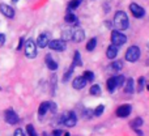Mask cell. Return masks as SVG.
Returning <instances> with one entry per match:
<instances>
[{
    "instance_id": "cell-31",
    "label": "cell",
    "mask_w": 149,
    "mask_h": 136,
    "mask_svg": "<svg viewBox=\"0 0 149 136\" xmlns=\"http://www.w3.org/2000/svg\"><path fill=\"white\" fill-rule=\"evenodd\" d=\"M26 131H28L29 136H38V134L36 132V130H34V127L31 126V124H28V126H26Z\"/></svg>"
},
{
    "instance_id": "cell-27",
    "label": "cell",
    "mask_w": 149,
    "mask_h": 136,
    "mask_svg": "<svg viewBox=\"0 0 149 136\" xmlns=\"http://www.w3.org/2000/svg\"><path fill=\"white\" fill-rule=\"evenodd\" d=\"M124 81H126V79H124L123 75H118V76H115L116 88H119V86H122V85H124Z\"/></svg>"
},
{
    "instance_id": "cell-38",
    "label": "cell",
    "mask_w": 149,
    "mask_h": 136,
    "mask_svg": "<svg viewBox=\"0 0 149 136\" xmlns=\"http://www.w3.org/2000/svg\"><path fill=\"white\" fill-rule=\"evenodd\" d=\"M12 1H13V3H17V1H18V0H12Z\"/></svg>"
},
{
    "instance_id": "cell-9",
    "label": "cell",
    "mask_w": 149,
    "mask_h": 136,
    "mask_svg": "<svg viewBox=\"0 0 149 136\" xmlns=\"http://www.w3.org/2000/svg\"><path fill=\"white\" fill-rule=\"evenodd\" d=\"M130 10H131V13L136 18H141V17H144V15H145L144 8L140 7V5H137V4H135V3L130 4Z\"/></svg>"
},
{
    "instance_id": "cell-23",
    "label": "cell",
    "mask_w": 149,
    "mask_h": 136,
    "mask_svg": "<svg viewBox=\"0 0 149 136\" xmlns=\"http://www.w3.org/2000/svg\"><path fill=\"white\" fill-rule=\"evenodd\" d=\"M81 3H82V0H71L70 4H68V9H70L68 12H72V9H76Z\"/></svg>"
},
{
    "instance_id": "cell-33",
    "label": "cell",
    "mask_w": 149,
    "mask_h": 136,
    "mask_svg": "<svg viewBox=\"0 0 149 136\" xmlns=\"http://www.w3.org/2000/svg\"><path fill=\"white\" fill-rule=\"evenodd\" d=\"M13 136H25V134H24V131L21 128H17L15 131V134H13Z\"/></svg>"
},
{
    "instance_id": "cell-37",
    "label": "cell",
    "mask_w": 149,
    "mask_h": 136,
    "mask_svg": "<svg viewBox=\"0 0 149 136\" xmlns=\"http://www.w3.org/2000/svg\"><path fill=\"white\" fill-rule=\"evenodd\" d=\"M63 136H71V134H68V132H67V134H64Z\"/></svg>"
},
{
    "instance_id": "cell-10",
    "label": "cell",
    "mask_w": 149,
    "mask_h": 136,
    "mask_svg": "<svg viewBox=\"0 0 149 136\" xmlns=\"http://www.w3.org/2000/svg\"><path fill=\"white\" fill-rule=\"evenodd\" d=\"M131 105H120L118 109H116V115L119 116V118H127V116L131 114Z\"/></svg>"
},
{
    "instance_id": "cell-22",
    "label": "cell",
    "mask_w": 149,
    "mask_h": 136,
    "mask_svg": "<svg viewBox=\"0 0 149 136\" xmlns=\"http://www.w3.org/2000/svg\"><path fill=\"white\" fill-rule=\"evenodd\" d=\"M143 123H144V121H143L141 118H135L134 121H131L130 126H131L132 128H139V127L143 126Z\"/></svg>"
},
{
    "instance_id": "cell-11",
    "label": "cell",
    "mask_w": 149,
    "mask_h": 136,
    "mask_svg": "<svg viewBox=\"0 0 149 136\" xmlns=\"http://www.w3.org/2000/svg\"><path fill=\"white\" fill-rule=\"evenodd\" d=\"M84 38H85V33H84V30H82L81 28L77 26V28L72 29V41L80 43V42L84 41Z\"/></svg>"
},
{
    "instance_id": "cell-14",
    "label": "cell",
    "mask_w": 149,
    "mask_h": 136,
    "mask_svg": "<svg viewBox=\"0 0 149 136\" xmlns=\"http://www.w3.org/2000/svg\"><path fill=\"white\" fill-rule=\"evenodd\" d=\"M134 90H135V81L132 77H130V79L124 82V92H126L127 94H132Z\"/></svg>"
},
{
    "instance_id": "cell-1",
    "label": "cell",
    "mask_w": 149,
    "mask_h": 136,
    "mask_svg": "<svg viewBox=\"0 0 149 136\" xmlns=\"http://www.w3.org/2000/svg\"><path fill=\"white\" fill-rule=\"evenodd\" d=\"M114 25H115V28L118 30H126V29H128L130 21L126 13L122 12V10L116 12L115 16H114Z\"/></svg>"
},
{
    "instance_id": "cell-15",
    "label": "cell",
    "mask_w": 149,
    "mask_h": 136,
    "mask_svg": "<svg viewBox=\"0 0 149 136\" xmlns=\"http://www.w3.org/2000/svg\"><path fill=\"white\" fill-rule=\"evenodd\" d=\"M45 62H46V66L49 69H51V71H55V69H58V63L55 62L54 59H52V56L50 54L46 55V58H45Z\"/></svg>"
},
{
    "instance_id": "cell-3",
    "label": "cell",
    "mask_w": 149,
    "mask_h": 136,
    "mask_svg": "<svg viewBox=\"0 0 149 136\" xmlns=\"http://www.w3.org/2000/svg\"><path fill=\"white\" fill-rule=\"evenodd\" d=\"M37 45L33 39H28L25 42V56L29 59H34L37 56Z\"/></svg>"
},
{
    "instance_id": "cell-21",
    "label": "cell",
    "mask_w": 149,
    "mask_h": 136,
    "mask_svg": "<svg viewBox=\"0 0 149 136\" xmlns=\"http://www.w3.org/2000/svg\"><path fill=\"white\" fill-rule=\"evenodd\" d=\"M72 64L76 67V66H79V67H81L82 66V60H81V55H80L79 51H74V56H73V63Z\"/></svg>"
},
{
    "instance_id": "cell-7",
    "label": "cell",
    "mask_w": 149,
    "mask_h": 136,
    "mask_svg": "<svg viewBox=\"0 0 149 136\" xmlns=\"http://www.w3.org/2000/svg\"><path fill=\"white\" fill-rule=\"evenodd\" d=\"M4 119H5V122H7L8 124H12V126L13 124H17L18 122H20L18 115L12 110V109H8V110L4 113Z\"/></svg>"
},
{
    "instance_id": "cell-35",
    "label": "cell",
    "mask_w": 149,
    "mask_h": 136,
    "mask_svg": "<svg viewBox=\"0 0 149 136\" xmlns=\"http://www.w3.org/2000/svg\"><path fill=\"white\" fill-rule=\"evenodd\" d=\"M60 135H62V131H60V130H55V131L51 134V136H60Z\"/></svg>"
},
{
    "instance_id": "cell-24",
    "label": "cell",
    "mask_w": 149,
    "mask_h": 136,
    "mask_svg": "<svg viewBox=\"0 0 149 136\" xmlns=\"http://www.w3.org/2000/svg\"><path fill=\"white\" fill-rule=\"evenodd\" d=\"M95 46H97V39L92 38V39H89V42L86 43V50L88 51H93V50L95 49Z\"/></svg>"
},
{
    "instance_id": "cell-2",
    "label": "cell",
    "mask_w": 149,
    "mask_h": 136,
    "mask_svg": "<svg viewBox=\"0 0 149 136\" xmlns=\"http://www.w3.org/2000/svg\"><path fill=\"white\" fill-rule=\"evenodd\" d=\"M62 123L64 124L65 127H74L77 123V115L73 113V111H67L62 115Z\"/></svg>"
},
{
    "instance_id": "cell-18",
    "label": "cell",
    "mask_w": 149,
    "mask_h": 136,
    "mask_svg": "<svg viewBox=\"0 0 149 136\" xmlns=\"http://www.w3.org/2000/svg\"><path fill=\"white\" fill-rule=\"evenodd\" d=\"M62 39H63L64 42L72 41V29H65V30H63V33H62Z\"/></svg>"
},
{
    "instance_id": "cell-13",
    "label": "cell",
    "mask_w": 149,
    "mask_h": 136,
    "mask_svg": "<svg viewBox=\"0 0 149 136\" xmlns=\"http://www.w3.org/2000/svg\"><path fill=\"white\" fill-rule=\"evenodd\" d=\"M86 84H88V81L84 79V76H79V77H76V79L73 80V82H72V86L74 88V89H82V88H85L86 86Z\"/></svg>"
},
{
    "instance_id": "cell-12",
    "label": "cell",
    "mask_w": 149,
    "mask_h": 136,
    "mask_svg": "<svg viewBox=\"0 0 149 136\" xmlns=\"http://www.w3.org/2000/svg\"><path fill=\"white\" fill-rule=\"evenodd\" d=\"M0 12H1L3 15H4L5 17H8V18H13V17H15V9H13L10 5L4 4V3H1V4H0Z\"/></svg>"
},
{
    "instance_id": "cell-28",
    "label": "cell",
    "mask_w": 149,
    "mask_h": 136,
    "mask_svg": "<svg viewBox=\"0 0 149 136\" xmlns=\"http://www.w3.org/2000/svg\"><path fill=\"white\" fill-rule=\"evenodd\" d=\"M82 76H84V79L86 80L88 82H89V81H93V80H94V73H93L92 71H85Z\"/></svg>"
},
{
    "instance_id": "cell-26",
    "label": "cell",
    "mask_w": 149,
    "mask_h": 136,
    "mask_svg": "<svg viewBox=\"0 0 149 136\" xmlns=\"http://www.w3.org/2000/svg\"><path fill=\"white\" fill-rule=\"evenodd\" d=\"M73 69H74V66L72 64V66L70 67V69H68V71L64 73V77H63V82H67L68 80L71 79V76H72V73H73Z\"/></svg>"
},
{
    "instance_id": "cell-17",
    "label": "cell",
    "mask_w": 149,
    "mask_h": 136,
    "mask_svg": "<svg viewBox=\"0 0 149 136\" xmlns=\"http://www.w3.org/2000/svg\"><path fill=\"white\" fill-rule=\"evenodd\" d=\"M47 111H50V102H42L38 109L39 116H43L45 114H47Z\"/></svg>"
},
{
    "instance_id": "cell-36",
    "label": "cell",
    "mask_w": 149,
    "mask_h": 136,
    "mask_svg": "<svg viewBox=\"0 0 149 136\" xmlns=\"http://www.w3.org/2000/svg\"><path fill=\"white\" fill-rule=\"evenodd\" d=\"M22 43H24V38H21V39H20V43H18L17 50H21V47H22Z\"/></svg>"
},
{
    "instance_id": "cell-32",
    "label": "cell",
    "mask_w": 149,
    "mask_h": 136,
    "mask_svg": "<svg viewBox=\"0 0 149 136\" xmlns=\"http://www.w3.org/2000/svg\"><path fill=\"white\" fill-rule=\"evenodd\" d=\"M137 84H139V88H137V92H141V90L144 89V85H145V79H144V77H140L139 81H137Z\"/></svg>"
},
{
    "instance_id": "cell-20",
    "label": "cell",
    "mask_w": 149,
    "mask_h": 136,
    "mask_svg": "<svg viewBox=\"0 0 149 136\" xmlns=\"http://www.w3.org/2000/svg\"><path fill=\"white\" fill-rule=\"evenodd\" d=\"M107 90L109 92H114V90L116 89V82H115V77H110V79L107 80Z\"/></svg>"
},
{
    "instance_id": "cell-29",
    "label": "cell",
    "mask_w": 149,
    "mask_h": 136,
    "mask_svg": "<svg viewBox=\"0 0 149 136\" xmlns=\"http://www.w3.org/2000/svg\"><path fill=\"white\" fill-rule=\"evenodd\" d=\"M90 94L100 96L101 94V86H100V85H93V86L90 88Z\"/></svg>"
},
{
    "instance_id": "cell-4",
    "label": "cell",
    "mask_w": 149,
    "mask_h": 136,
    "mask_svg": "<svg viewBox=\"0 0 149 136\" xmlns=\"http://www.w3.org/2000/svg\"><path fill=\"white\" fill-rule=\"evenodd\" d=\"M111 42H113L114 46L120 47L127 42V37L124 36L123 33H120L119 30H114L113 33H111Z\"/></svg>"
},
{
    "instance_id": "cell-5",
    "label": "cell",
    "mask_w": 149,
    "mask_h": 136,
    "mask_svg": "<svg viewBox=\"0 0 149 136\" xmlns=\"http://www.w3.org/2000/svg\"><path fill=\"white\" fill-rule=\"evenodd\" d=\"M139 58H140V49L139 47L137 46L128 47V50H127V52H126V60L134 63V62H136Z\"/></svg>"
},
{
    "instance_id": "cell-30",
    "label": "cell",
    "mask_w": 149,
    "mask_h": 136,
    "mask_svg": "<svg viewBox=\"0 0 149 136\" xmlns=\"http://www.w3.org/2000/svg\"><path fill=\"white\" fill-rule=\"evenodd\" d=\"M103 110H105V106H103V105H100L98 107H95V110H94V111H93V115H94V116H100V115H102Z\"/></svg>"
},
{
    "instance_id": "cell-19",
    "label": "cell",
    "mask_w": 149,
    "mask_h": 136,
    "mask_svg": "<svg viewBox=\"0 0 149 136\" xmlns=\"http://www.w3.org/2000/svg\"><path fill=\"white\" fill-rule=\"evenodd\" d=\"M110 68H111V71H114V72H120V69L123 68V63H122V60H116V62L111 63Z\"/></svg>"
},
{
    "instance_id": "cell-16",
    "label": "cell",
    "mask_w": 149,
    "mask_h": 136,
    "mask_svg": "<svg viewBox=\"0 0 149 136\" xmlns=\"http://www.w3.org/2000/svg\"><path fill=\"white\" fill-rule=\"evenodd\" d=\"M116 55H118V47L114 46V45H110V46L107 47V51H106V56H107L109 59H114Z\"/></svg>"
},
{
    "instance_id": "cell-8",
    "label": "cell",
    "mask_w": 149,
    "mask_h": 136,
    "mask_svg": "<svg viewBox=\"0 0 149 136\" xmlns=\"http://www.w3.org/2000/svg\"><path fill=\"white\" fill-rule=\"evenodd\" d=\"M50 42V34L47 33V31H45V33H41L38 36V38H37V46L41 47V49H45V47H47V45H49Z\"/></svg>"
},
{
    "instance_id": "cell-34",
    "label": "cell",
    "mask_w": 149,
    "mask_h": 136,
    "mask_svg": "<svg viewBox=\"0 0 149 136\" xmlns=\"http://www.w3.org/2000/svg\"><path fill=\"white\" fill-rule=\"evenodd\" d=\"M4 43H5V36L0 33V47H1Z\"/></svg>"
},
{
    "instance_id": "cell-25",
    "label": "cell",
    "mask_w": 149,
    "mask_h": 136,
    "mask_svg": "<svg viewBox=\"0 0 149 136\" xmlns=\"http://www.w3.org/2000/svg\"><path fill=\"white\" fill-rule=\"evenodd\" d=\"M77 21V17L73 15L72 12H68L67 13V16H65V22H68V24H74Z\"/></svg>"
},
{
    "instance_id": "cell-6",
    "label": "cell",
    "mask_w": 149,
    "mask_h": 136,
    "mask_svg": "<svg viewBox=\"0 0 149 136\" xmlns=\"http://www.w3.org/2000/svg\"><path fill=\"white\" fill-rule=\"evenodd\" d=\"M47 46L51 50H55V51H58V52L64 51V50L67 49V43H65L63 39H50Z\"/></svg>"
}]
</instances>
